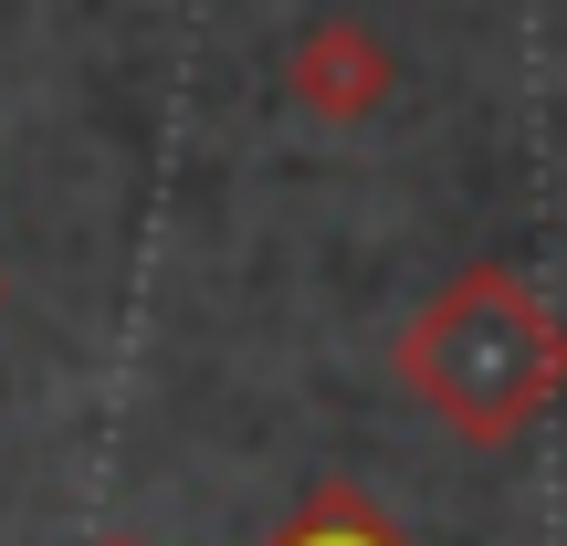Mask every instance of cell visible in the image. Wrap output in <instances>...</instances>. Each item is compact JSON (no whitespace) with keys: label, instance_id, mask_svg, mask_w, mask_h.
Listing matches in <instances>:
<instances>
[{"label":"cell","instance_id":"1","mask_svg":"<svg viewBox=\"0 0 567 546\" xmlns=\"http://www.w3.org/2000/svg\"><path fill=\"white\" fill-rule=\"evenodd\" d=\"M284 546H389L379 526H358V515H316L305 536H284Z\"/></svg>","mask_w":567,"mask_h":546}]
</instances>
